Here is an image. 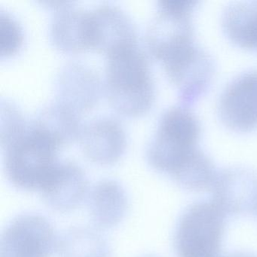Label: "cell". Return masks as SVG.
I'll return each instance as SVG.
<instances>
[{"instance_id":"14","label":"cell","mask_w":257,"mask_h":257,"mask_svg":"<svg viewBox=\"0 0 257 257\" xmlns=\"http://www.w3.org/2000/svg\"><path fill=\"white\" fill-rule=\"evenodd\" d=\"M50 39L55 47L66 52L91 48L90 12L70 6L58 7L50 27Z\"/></svg>"},{"instance_id":"13","label":"cell","mask_w":257,"mask_h":257,"mask_svg":"<svg viewBox=\"0 0 257 257\" xmlns=\"http://www.w3.org/2000/svg\"><path fill=\"white\" fill-rule=\"evenodd\" d=\"M57 85L58 103L76 114L92 107L98 98V78L82 64H67L60 73Z\"/></svg>"},{"instance_id":"20","label":"cell","mask_w":257,"mask_h":257,"mask_svg":"<svg viewBox=\"0 0 257 257\" xmlns=\"http://www.w3.org/2000/svg\"><path fill=\"white\" fill-rule=\"evenodd\" d=\"M25 119L20 110L6 100L1 103L0 143L3 149L11 144L27 130Z\"/></svg>"},{"instance_id":"1","label":"cell","mask_w":257,"mask_h":257,"mask_svg":"<svg viewBox=\"0 0 257 257\" xmlns=\"http://www.w3.org/2000/svg\"><path fill=\"white\" fill-rule=\"evenodd\" d=\"M106 91L115 110L127 116L146 113L154 100L147 58L136 45L107 55Z\"/></svg>"},{"instance_id":"9","label":"cell","mask_w":257,"mask_h":257,"mask_svg":"<svg viewBox=\"0 0 257 257\" xmlns=\"http://www.w3.org/2000/svg\"><path fill=\"white\" fill-rule=\"evenodd\" d=\"M213 201L225 214H244L257 210V174L241 167L217 173L211 186Z\"/></svg>"},{"instance_id":"2","label":"cell","mask_w":257,"mask_h":257,"mask_svg":"<svg viewBox=\"0 0 257 257\" xmlns=\"http://www.w3.org/2000/svg\"><path fill=\"white\" fill-rule=\"evenodd\" d=\"M59 147L49 134L33 124L4 148L7 178L17 189L40 191L58 163Z\"/></svg>"},{"instance_id":"12","label":"cell","mask_w":257,"mask_h":257,"mask_svg":"<svg viewBox=\"0 0 257 257\" xmlns=\"http://www.w3.org/2000/svg\"><path fill=\"white\" fill-rule=\"evenodd\" d=\"M79 138L85 156L98 165L115 163L125 150V132L118 121L110 118L91 121L82 127Z\"/></svg>"},{"instance_id":"21","label":"cell","mask_w":257,"mask_h":257,"mask_svg":"<svg viewBox=\"0 0 257 257\" xmlns=\"http://www.w3.org/2000/svg\"><path fill=\"white\" fill-rule=\"evenodd\" d=\"M22 27L8 13H0V54L10 56L18 52L23 43Z\"/></svg>"},{"instance_id":"18","label":"cell","mask_w":257,"mask_h":257,"mask_svg":"<svg viewBox=\"0 0 257 257\" xmlns=\"http://www.w3.org/2000/svg\"><path fill=\"white\" fill-rule=\"evenodd\" d=\"M57 249L60 257H110L106 240L94 230L81 227L64 232Z\"/></svg>"},{"instance_id":"5","label":"cell","mask_w":257,"mask_h":257,"mask_svg":"<svg viewBox=\"0 0 257 257\" xmlns=\"http://www.w3.org/2000/svg\"><path fill=\"white\" fill-rule=\"evenodd\" d=\"M195 0H161L159 11L147 29L149 50L162 64L194 45L191 13Z\"/></svg>"},{"instance_id":"25","label":"cell","mask_w":257,"mask_h":257,"mask_svg":"<svg viewBox=\"0 0 257 257\" xmlns=\"http://www.w3.org/2000/svg\"><path fill=\"white\" fill-rule=\"evenodd\" d=\"M256 212H257V210H256Z\"/></svg>"},{"instance_id":"7","label":"cell","mask_w":257,"mask_h":257,"mask_svg":"<svg viewBox=\"0 0 257 257\" xmlns=\"http://www.w3.org/2000/svg\"><path fill=\"white\" fill-rule=\"evenodd\" d=\"M163 66L168 78L177 86L182 105L186 107L207 91L215 71L212 57L195 44Z\"/></svg>"},{"instance_id":"19","label":"cell","mask_w":257,"mask_h":257,"mask_svg":"<svg viewBox=\"0 0 257 257\" xmlns=\"http://www.w3.org/2000/svg\"><path fill=\"white\" fill-rule=\"evenodd\" d=\"M216 174L211 159L197 147L171 177L187 190L201 191L211 188Z\"/></svg>"},{"instance_id":"6","label":"cell","mask_w":257,"mask_h":257,"mask_svg":"<svg viewBox=\"0 0 257 257\" xmlns=\"http://www.w3.org/2000/svg\"><path fill=\"white\" fill-rule=\"evenodd\" d=\"M57 245L55 230L46 218L22 214L3 232L1 257H50Z\"/></svg>"},{"instance_id":"24","label":"cell","mask_w":257,"mask_h":257,"mask_svg":"<svg viewBox=\"0 0 257 257\" xmlns=\"http://www.w3.org/2000/svg\"><path fill=\"white\" fill-rule=\"evenodd\" d=\"M146 257H153V256H146Z\"/></svg>"},{"instance_id":"10","label":"cell","mask_w":257,"mask_h":257,"mask_svg":"<svg viewBox=\"0 0 257 257\" xmlns=\"http://www.w3.org/2000/svg\"><path fill=\"white\" fill-rule=\"evenodd\" d=\"M49 207L69 212L88 195V182L83 170L72 162H58L40 190Z\"/></svg>"},{"instance_id":"22","label":"cell","mask_w":257,"mask_h":257,"mask_svg":"<svg viewBox=\"0 0 257 257\" xmlns=\"http://www.w3.org/2000/svg\"><path fill=\"white\" fill-rule=\"evenodd\" d=\"M228 257H257V256H256V255H253V254L249 253V252H235V253L231 254V255H228Z\"/></svg>"},{"instance_id":"15","label":"cell","mask_w":257,"mask_h":257,"mask_svg":"<svg viewBox=\"0 0 257 257\" xmlns=\"http://www.w3.org/2000/svg\"><path fill=\"white\" fill-rule=\"evenodd\" d=\"M88 207L96 226L110 228L118 225L125 216L128 199L119 183L104 180L93 186L88 195Z\"/></svg>"},{"instance_id":"17","label":"cell","mask_w":257,"mask_h":257,"mask_svg":"<svg viewBox=\"0 0 257 257\" xmlns=\"http://www.w3.org/2000/svg\"><path fill=\"white\" fill-rule=\"evenodd\" d=\"M34 125L49 134L60 147L79 138L82 129L77 114L59 103L42 109Z\"/></svg>"},{"instance_id":"16","label":"cell","mask_w":257,"mask_h":257,"mask_svg":"<svg viewBox=\"0 0 257 257\" xmlns=\"http://www.w3.org/2000/svg\"><path fill=\"white\" fill-rule=\"evenodd\" d=\"M222 27L228 38L241 47L255 49L257 40L256 3H234L225 8Z\"/></svg>"},{"instance_id":"4","label":"cell","mask_w":257,"mask_h":257,"mask_svg":"<svg viewBox=\"0 0 257 257\" xmlns=\"http://www.w3.org/2000/svg\"><path fill=\"white\" fill-rule=\"evenodd\" d=\"M225 213L212 201H201L182 215L175 234L179 257H218Z\"/></svg>"},{"instance_id":"23","label":"cell","mask_w":257,"mask_h":257,"mask_svg":"<svg viewBox=\"0 0 257 257\" xmlns=\"http://www.w3.org/2000/svg\"><path fill=\"white\" fill-rule=\"evenodd\" d=\"M255 49H257V43H256V46H255Z\"/></svg>"},{"instance_id":"8","label":"cell","mask_w":257,"mask_h":257,"mask_svg":"<svg viewBox=\"0 0 257 257\" xmlns=\"http://www.w3.org/2000/svg\"><path fill=\"white\" fill-rule=\"evenodd\" d=\"M219 115L229 128L246 132L257 126V70L233 79L221 94Z\"/></svg>"},{"instance_id":"3","label":"cell","mask_w":257,"mask_h":257,"mask_svg":"<svg viewBox=\"0 0 257 257\" xmlns=\"http://www.w3.org/2000/svg\"><path fill=\"white\" fill-rule=\"evenodd\" d=\"M200 133L199 121L189 108L167 109L147 149V161L156 171L172 175L198 147Z\"/></svg>"},{"instance_id":"11","label":"cell","mask_w":257,"mask_h":257,"mask_svg":"<svg viewBox=\"0 0 257 257\" xmlns=\"http://www.w3.org/2000/svg\"><path fill=\"white\" fill-rule=\"evenodd\" d=\"M91 48L106 55L136 45V30L132 19L121 9L104 4L90 12Z\"/></svg>"}]
</instances>
